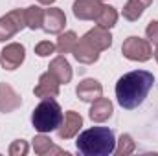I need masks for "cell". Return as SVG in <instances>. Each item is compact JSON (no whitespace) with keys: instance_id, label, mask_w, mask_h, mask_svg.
<instances>
[{"instance_id":"obj_1","label":"cell","mask_w":158,"mask_h":156,"mask_svg":"<svg viewBox=\"0 0 158 156\" xmlns=\"http://www.w3.org/2000/svg\"><path fill=\"white\" fill-rule=\"evenodd\" d=\"M153 84H155V76L147 70H134L121 76L116 83L118 103L127 110L136 109L138 105L143 103Z\"/></svg>"},{"instance_id":"obj_2","label":"cell","mask_w":158,"mask_h":156,"mask_svg":"<svg viewBox=\"0 0 158 156\" xmlns=\"http://www.w3.org/2000/svg\"><path fill=\"white\" fill-rule=\"evenodd\" d=\"M76 147L83 156H109L116 149V138L109 127H92L77 136Z\"/></svg>"},{"instance_id":"obj_3","label":"cell","mask_w":158,"mask_h":156,"mask_svg":"<svg viewBox=\"0 0 158 156\" xmlns=\"http://www.w3.org/2000/svg\"><path fill=\"white\" fill-rule=\"evenodd\" d=\"M110 44H112V35L109 33V30L96 26L90 31H86L81 39H77L72 53L79 63L94 64L99 59V51L110 48Z\"/></svg>"},{"instance_id":"obj_4","label":"cell","mask_w":158,"mask_h":156,"mask_svg":"<svg viewBox=\"0 0 158 156\" xmlns=\"http://www.w3.org/2000/svg\"><path fill=\"white\" fill-rule=\"evenodd\" d=\"M63 110L61 105L53 99H42L39 105L35 107L33 114H31V123L35 127V130L39 132H52L57 130L59 125L63 123Z\"/></svg>"},{"instance_id":"obj_5","label":"cell","mask_w":158,"mask_h":156,"mask_svg":"<svg viewBox=\"0 0 158 156\" xmlns=\"http://www.w3.org/2000/svg\"><path fill=\"white\" fill-rule=\"evenodd\" d=\"M121 53L123 57L131 59V61H138V63H145L153 57V48L151 42L140 37H129L121 46Z\"/></svg>"},{"instance_id":"obj_6","label":"cell","mask_w":158,"mask_h":156,"mask_svg":"<svg viewBox=\"0 0 158 156\" xmlns=\"http://www.w3.org/2000/svg\"><path fill=\"white\" fill-rule=\"evenodd\" d=\"M26 28V13L24 9H13L7 15L0 17V42L11 39L19 31Z\"/></svg>"},{"instance_id":"obj_7","label":"cell","mask_w":158,"mask_h":156,"mask_svg":"<svg viewBox=\"0 0 158 156\" xmlns=\"http://www.w3.org/2000/svg\"><path fill=\"white\" fill-rule=\"evenodd\" d=\"M24 55H26L24 46L19 44V42H11V44H7V46L2 50L0 64H2V68H6V70H17V68L24 63Z\"/></svg>"},{"instance_id":"obj_8","label":"cell","mask_w":158,"mask_h":156,"mask_svg":"<svg viewBox=\"0 0 158 156\" xmlns=\"http://www.w3.org/2000/svg\"><path fill=\"white\" fill-rule=\"evenodd\" d=\"M59 79L55 77L52 72H46L39 77L37 86L33 88V94L40 99H53L59 96Z\"/></svg>"},{"instance_id":"obj_9","label":"cell","mask_w":158,"mask_h":156,"mask_svg":"<svg viewBox=\"0 0 158 156\" xmlns=\"http://www.w3.org/2000/svg\"><path fill=\"white\" fill-rule=\"evenodd\" d=\"M72 9L79 20H96L103 9V4L101 0H76Z\"/></svg>"},{"instance_id":"obj_10","label":"cell","mask_w":158,"mask_h":156,"mask_svg":"<svg viewBox=\"0 0 158 156\" xmlns=\"http://www.w3.org/2000/svg\"><path fill=\"white\" fill-rule=\"evenodd\" d=\"M66 24V17L63 9L59 7H50L44 9V20H42V30L46 33H61Z\"/></svg>"},{"instance_id":"obj_11","label":"cell","mask_w":158,"mask_h":156,"mask_svg":"<svg viewBox=\"0 0 158 156\" xmlns=\"http://www.w3.org/2000/svg\"><path fill=\"white\" fill-rule=\"evenodd\" d=\"M81 125H83V117L79 116L77 112H74V110H68V112L64 114V117H63V123H61L59 129H57V134H59L61 140L74 138L79 132Z\"/></svg>"},{"instance_id":"obj_12","label":"cell","mask_w":158,"mask_h":156,"mask_svg":"<svg viewBox=\"0 0 158 156\" xmlns=\"http://www.w3.org/2000/svg\"><path fill=\"white\" fill-rule=\"evenodd\" d=\"M76 94H77V97L81 101L92 103V101H96V99H99L103 96V86L96 79H85V81H81L77 84Z\"/></svg>"},{"instance_id":"obj_13","label":"cell","mask_w":158,"mask_h":156,"mask_svg":"<svg viewBox=\"0 0 158 156\" xmlns=\"http://www.w3.org/2000/svg\"><path fill=\"white\" fill-rule=\"evenodd\" d=\"M20 107V96L7 83H0V112H13Z\"/></svg>"},{"instance_id":"obj_14","label":"cell","mask_w":158,"mask_h":156,"mask_svg":"<svg viewBox=\"0 0 158 156\" xmlns=\"http://www.w3.org/2000/svg\"><path fill=\"white\" fill-rule=\"evenodd\" d=\"M112 112H114V107H112V103L107 99V97H99V99H96V101H92V107H90V112H88V116L92 121H96V123H101V121H107L109 117L112 116Z\"/></svg>"},{"instance_id":"obj_15","label":"cell","mask_w":158,"mask_h":156,"mask_svg":"<svg viewBox=\"0 0 158 156\" xmlns=\"http://www.w3.org/2000/svg\"><path fill=\"white\" fill-rule=\"evenodd\" d=\"M48 68H50L48 72H52L55 77L59 79V83H64V84L70 83V79H72V66H70V63L66 61L64 55L55 57V59L50 63Z\"/></svg>"},{"instance_id":"obj_16","label":"cell","mask_w":158,"mask_h":156,"mask_svg":"<svg viewBox=\"0 0 158 156\" xmlns=\"http://www.w3.org/2000/svg\"><path fill=\"white\" fill-rule=\"evenodd\" d=\"M33 149H35V153L40 154V156H44V154H64V156H70L68 151H64V149L53 145L52 140H50L48 136H44V132H40L39 136L33 138Z\"/></svg>"},{"instance_id":"obj_17","label":"cell","mask_w":158,"mask_h":156,"mask_svg":"<svg viewBox=\"0 0 158 156\" xmlns=\"http://www.w3.org/2000/svg\"><path fill=\"white\" fill-rule=\"evenodd\" d=\"M151 2L153 0H129L123 7V18H127L131 22L138 20L142 17V13L151 6Z\"/></svg>"},{"instance_id":"obj_18","label":"cell","mask_w":158,"mask_h":156,"mask_svg":"<svg viewBox=\"0 0 158 156\" xmlns=\"http://www.w3.org/2000/svg\"><path fill=\"white\" fill-rule=\"evenodd\" d=\"M26 13V26L30 30H39L42 28V20H44V9H40L39 6H30L24 9Z\"/></svg>"},{"instance_id":"obj_19","label":"cell","mask_w":158,"mask_h":156,"mask_svg":"<svg viewBox=\"0 0 158 156\" xmlns=\"http://www.w3.org/2000/svg\"><path fill=\"white\" fill-rule=\"evenodd\" d=\"M116 20H118V11H116L114 7H110V6H103L101 13H99L98 18H96L98 26H99V28H105V30H110V28L116 24Z\"/></svg>"},{"instance_id":"obj_20","label":"cell","mask_w":158,"mask_h":156,"mask_svg":"<svg viewBox=\"0 0 158 156\" xmlns=\"http://www.w3.org/2000/svg\"><path fill=\"white\" fill-rule=\"evenodd\" d=\"M76 42H77V35L74 31H66V33H61L59 35L55 46H57V51L59 53H72Z\"/></svg>"},{"instance_id":"obj_21","label":"cell","mask_w":158,"mask_h":156,"mask_svg":"<svg viewBox=\"0 0 158 156\" xmlns=\"http://www.w3.org/2000/svg\"><path fill=\"white\" fill-rule=\"evenodd\" d=\"M114 151H116L118 156L131 154V153L134 151V142H132V138H131L129 134H121V138H119V142H118V147H116Z\"/></svg>"},{"instance_id":"obj_22","label":"cell","mask_w":158,"mask_h":156,"mask_svg":"<svg viewBox=\"0 0 158 156\" xmlns=\"http://www.w3.org/2000/svg\"><path fill=\"white\" fill-rule=\"evenodd\" d=\"M57 50V46L53 44V42H50V40H42L39 42L37 46H35V53L39 55V57H48L50 53H53Z\"/></svg>"},{"instance_id":"obj_23","label":"cell","mask_w":158,"mask_h":156,"mask_svg":"<svg viewBox=\"0 0 158 156\" xmlns=\"http://www.w3.org/2000/svg\"><path fill=\"white\" fill-rule=\"evenodd\" d=\"M26 153H28V143L24 140H17L9 147V154L11 156H24Z\"/></svg>"},{"instance_id":"obj_24","label":"cell","mask_w":158,"mask_h":156,"mask_svg":"<svg viewBox=\"0 0 158 156\" xmlns=\"http://www.w3.org/2000/svg\"><path fill=\"white\" fill-rule=\"evenodd\" d=\"M145 35H147L149 42H153L155 46H158V20H151L149 22V26L145 30Z\"/></svg>"},{"instance_id":"obj_25","label":"cell","mask_w":158,"mask_h":156,"mask_svg":"<svg viewBox=\"0 0 158 156\" xmlns=\"http://www.w3.org/2000/svg\"><path fill=\"white\" fill-rule=\"evenodd\" d=\"M39 4H42V6H50V4H53L55 0H37Z\"/></svg>"},{"instance_id":"obj_26","label":"cell","mask_w":158,"mask_h":156,"mask_svg":"<svg viewBox=\"0 0 158 156\" xmlns=\"http://www.w3.org/2000/svg\"><path fill=\"white\" fill-rule=\"evenodd\" d=\"M155 59H156V63H158V46H156V50H155Z\"/></svg>"}]
</instances>
